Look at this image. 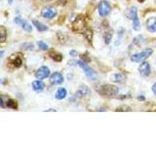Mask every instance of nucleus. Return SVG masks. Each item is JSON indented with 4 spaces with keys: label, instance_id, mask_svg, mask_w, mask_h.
<instances>
[{
    "label": "nucleus",
    "instance_id": "nucleus-4",
    "mask_svg": "<svg viewBox=\"0 0 156 146\" xmlns=\"http://www.w3.org/2000/svg\"><path fill=\"white\" fill-rule=\"evenodd\" d=\"M98 92L104 96H115L118 94L119 89L116 86L106 84V85L101 86L99 89H98Z\"/></svg>",
    "mask_w": 156,
    "mask_h": 146
},
{
    "label": "nucleus",
    "instance_id": "nucleus-8",
    "mask_svg": "<svg viewBox=\"0 0 156 146\" xmlns=\"http://www.w3.org/2000/svg\"><path fill=\"white\" fill-rule=\"evenodd\" d=\"M49 75H50V69L47 66H41L35 73L36 78L39 80L45 79V78L49 77Z\"/></svg>",
    "mask_w": 156,
    "mask_h": 146
},
{
    "label": "nucleus",
    "instance_id": "nucleus-15",
    "mask_svg": "<svg viewBox=\"0 0 156 146\" xmlns=\"http://www.w3.org/2000/svg\"><path fill=\"white\" fill-rule=\"evenodd\" d=\"M128 17L130 19H132V21H136V19H139L138 18V9H136V7H132L130 10H129V13H128Z\"/></svg>",
    "mask_w": 156,
    "mask_h": 146
},
{
    "label": "nucleus",
    "instance_id": "nucleus-23",
    "mask_svg": "<svg viewBox=\"0 0 156 146\" xmlns=\"http://www.w3.org/2000/svg\"><path fill=\"white\" fill-rule=\"evenodd\" d=\"M84 35H85L87 40L91 43L92 42V38H93V32H92L91 29H87V30L84 32Z\"/></svg>",
    "mask_w": 156,
    "mask_h": 146
},
{
    "label": "nucleus",
    "instance_id": "nucleus-10",
    "mask_svg": "<svg viewBox=\"0 0 156 146\" xmlns=\"http://www.w3.org/2000/svg\"><path fill=\"white\" fill-rule=\"evenodd\" d=\"M62 82H63V76L60 72L53 73L50 77V83L52 85H58V84H62Z\"/></svg>",
    "mask_w": 156,
    "mask_h": 146
},
{
    "label": "nucleus",
    "instance_id": "nucleus-16",
    "mask_svg": "<svg viewBox=\"0 0 156 146\" xmlns=\"http://www.w3.org/2000/svg\"><path fill=\"white\" fill-rule=\"evenodd\" d=\"M44 84H43V82H41L40 80H36V81H34L33 83H32V88H33V90L35 91V92H42L43 90H44Z\"/></svg>",
    "mask_w": 156,
    "mask_h": 146
},
{
    "label": "nucleus",
    "instance_id": "nucleus-25",
    "mask_svg": "<svg viewBox=\"0 0 156 146\" xmlns=\"http://www.w3.org/2000/svg\"><path fill=\"white\" fill-rule=\"evenodd\" d=\"M141 41H144V37L141 36V35H140V36L136 37L134 39V44H136V45H140V44H143V42H141Z\"/></svg>",
    "mask_w": 156,
    "mask_h": 146
},
{
    "label": "nucleus",
    "instance_id": "nucleus-1",
    "mask_svg": "<svg viewBox=\"0 0 156 146\" xmlns=\"http://www.w3.org/2000/svg\"><path fill=\"white\" fill-rule=\"evenodd\" d=\"M86 19L83 16H78L72 23V30L78 33H84L87 29Z\"/></svg>",
    "mask_w": 156,
    "mask_h": 146
},
{
    "label": "nucleus",
    "instance_id": "nucleus-31",
    "mask_svg": "<svg viewBox=\"0 0 156 146\" xmlns=\"http://www.w3.org/2000/svg\"><path fill=\"white\" fill-rule=\"evenodd\" d=\"M42 1H51V0H42Z\"/></svg>",
    "mask_w": 156,
    "mask_h": 146
},
{
    "label": "nucleus",
    "instance_id": "nucleus-14",
    "mask_svg": "<svg viewBox=\"0 0 156 146\" xmlns=\"http://www.w3.org/2000/svg\"><path fill=\"white\" fill-rule=\"evenodd\" d=\"M10 62H11L15 67H20L23 64V60L21 57H18V55L16 56L13 55L10 57Z\"/></svg>",
    "mask_w": 156,
    "mask_h": 146
},
{
    "label": "nucleus",
    "instance_id": "nucleus-17",
    "mask_svg": "<svg viewBox=\"0 0 156 146\" xmlns=\"http://www.w3.org/2000/svg\"><path fill=\"white\" fill-rule=\"evenodd\" d=\"M32 23H33V26L36 27L37 30L41 31V32H42V31H46L47 29H48V27H47L46 26H44V24H43L42 23L36 21V19H34V21L32 22Z\"/></svg>",
    "mask_w": 156,
    "mask_h": 146
},
{
    "label": "nucleus",
    "instance_id": "nucleus-29",
    "mask_svg": "<svg viewBox=\"0 0 156 146\" xmlns=\"http://www.w3.org/2000/svg\"><path fill=\"white\" fill-rule=\"evenodd\" d=\"M152 92H153L154 94L156 95V83H154L153 86H152Z\"/></svg>",
    "mask_w": 156,
    "mask_h": 146
},
{
    "label": "nucleus",
    "instance_id": "nucleus-12",
    "mask_svg": "<svg viewBox=\"0 0 156 146\" xmlns=\"http://www.w3.org/2000/svg\"><path fill=\"white\" fill-rule=\"evenodd\" d=\"M146 27L150 32H156V18L151 17L146 21Z\"/></svg>",
    "mask_w": 156,
    "mask_h": 146
},
{
    "label": "nucleus",
    "instance_id": "nucleus-3",
    "mask_svg": "<svg viewBox=\"0 0 156 146\" xmlns=\"http://www.w3.org/2000/svg\"><path fill=\"white\" fill-rule=\"evenodd\" d=\"M153 53V50L152 49H144L140 53H136V54H134L133 56L131 57V61H134V62H140V61H144V60H146L148 57H150L152 55Z\"/></svg>",
    "mask_w": 156,
    "mask_h": 146
},
{
    "label": "nucleus",
    "instance_id": "nucleus-2",
    "mask_svg": "<svg viewBox=\"0 0 156 146\" xmlns=\"http://www.w3.org/2000/svg\"><path fill=\"white\" fill-rule=\"evenodd\" d=\"M76 64L77 65H79L83 71H84V73L86 74V76L89 78L90 80L92 81H96L98 79V74H97V72L93 69V68H91L89 65L87 64V63L85 61H76Z\"/></svg>",
    "mask_w": 156,
    "mask_h": 146
},
{
    "label": "nucleus",
    "instance_id": "nucleus-7",
    "mask_svg": "<svg viewBox=\"0 0 156 146\" xmlns=\"http://www.w3.org/2000/svg\"><path fill=\"white\" fill-rule=\"evenodd\" d=\"M0 105H1L2 108H4L5 106H7L9 108L17 109V107H18V104L16 101L9 99V97H5V96H1V104Z\"/></svg>",
    "mask_w": 156,
    "mask_h": 146
},
{
    "label": "nucleus",
    "instance_id": "nucleus-11",
    "mask_svg": "<svg viewBox=\"0 0 156 146\" xmlns=\"http://www.w3.org/2000/svg\"><path fill=\"white\" fill-rule=\"evenodd\" d=\"M139 71L140 73V75L148 76L150 74V64L146 61L140 63V65L139 66Z\"/></svg>",
    "mask_w": 156,
    "mask_h": 146
},
{
    "label": "nucleus",
    "instance_id": "nucleus-5",
    "mask_svg": "<svg viewBox=\"0 0 156 146\" xmlns=\"http://www.w3.org/2000/svg\"><path fill=\"white\" fill-rule=\"evenodd\" d=\"M98 11H99L100 16L101 17H105L109 14L110 12V5L109 3L105 1V0H101L100 2L99 6H98Z\"/></svg>",
    "mask_w": 156,
    "mask_h": 146
},
{
    "label": "nucleus",
    "instance_id": "nucleus-18",
    "mask_svg": "<svg viewBox=\"0 0 156 146\" xmlns=\"http://www.w3.org/2000/svg\"><path fill=\"white\" fill-rule=\"evenodd\" d=\"M66 96V90L65 88H60L56 92V99H63Z\"/></svg>",
    "mask_w": 156,
    "mask_h": 146
},
{
    "label": "nucleus",
    "instance_id": "nucleus-13",
    "mask_svg": "<svg viewBox=\"0 0 156 146\" xmlns=\"http://www.w3.org/2000/svg\"><path fill=\"white\" fill-rule=\"evenodd\" d=\"M89 95H90V89L87 86H81L75 94L76 96H79V97H84Z\"/></svg>",
    "mask_w": 156,
    "mask_h": 146
},
{
    "label": "nucleus",
    "instance_id": "nucleus-26",
    "mask_svg": "<svg viewBox=\"0 0 156 146\" xmlns=\"http://www.w3.org/2000/svg\"><path fill=\"white\" fill-rule=\"evenodd\" d=\"M133 28L135 29V30H139V29L140 28V23L139 19L133 22Z\"/></svg>",
    "mask_w": 156,
    "mask_h": 146
},
{
    "label": "nucleus",
    "instance_id": "nucleus-9",
    "mask_svg": "<svg viewBox=\"0 0 156 146\" xmlns=\"http://www.w3.org/2000/svg\"><path fill=\"white\" fill-rule=\"evenodd\" d=\"M15 23H18V24H21L22 28L23 29V30H26L27 32H30L32 30V26L29 23H27L26 19H23L22 18L20 17H16L15 18Z\"/></svg>",
    "mask_w": 156,
    "mask_h": 146
},
{
    "label": "nucleus",
    "instance_id": "nucleus-28",
    "mask_svg": "<svg viewBox=\"0 0 156 146\" xmlns=\"http://www.w3.org/2000/svg\"><path fill=\"white\" fill-rule=\"evenodd\" d=\"M69 55H70V56H72V57H77V56H78V53H77V52H75V51H70Z\"/></svg>",
    "mask_w": 156,
    "mask_h": 146
},
{
    "label": "nucleus",
    "instance_id": "nucleus-24",
    "mask_svg": "<svg viewBox=\"0 0 156 146\" xmlns=\"http://www.w3.org/2000/svg\"><path fill=\"white\" fill-rule=\"evenodd\" d=\"M37 45L43 51H46V50H48V49H49V46L47 45L45 42H43V41H38L37 42Z\"/></svg>",
    "mask_w": 156,
    "mask_h": 146
},
{
    "label": "nucleus",
    "instance_id": "nucleus-22",
    "mask_svg": "<svg viewBox=\"0 0 156 146\" xmlns=\"http://www.w3.org/2000/svg\"><path fill=\"white\" fill-rule=\"evenodd\" d=\"M113 80L115 82H119V83L123 82V80H124V75L121 74V73H117V74H114L113 75Z\"/></svg>",
    "mask_w": 156,
    "mask_h": 146
},
{
    "label": "nucleus",
    "instance_id": "nucleus-20",
    "mask_svg": "<svg viewBox=\"0 0 156 146\" xmlns=\"http://www.w3.org/2000/svg\"><path fill=\"white\" fill-rule=\"evenodd\" d=\"M0 35H1V42L4 43L6 41V35H7V30L4 26H0Z\"/></svg>",
    "mask_w": 156,
    "mask_h": 146
},
{
    "label": "nucleus",
    "instance_id": "nucleus-30",
    "mask_svg": "<svg viewBox=\"0 0 156 146\" xmlns=\"http://www.w3.org/2000/svg\"><path fill=\"white\" fill-rule=\"evenodd\" d=\"M46 111H56L55 109H48V110H46Z\"/></svg>",
    "mask_w": 156,
    "mask_h": 146
},
{
    "label": "nucleus",
    "instance_id": "nucleus-6",
    "mask_svg": "<svg viewBox=\"0 0 156 146\" xmlns=\"http://www.w3.org/2000/svg\"><path fill=\"white\" fill-rule=\"evenodd\" d=\"M41 16L45 19H53L57 16V10L53 7H44L41 11Z\"/></svg>",
    "mask_w": 156,
    "mask_h": 146
},
{
    "label": "nucleus",
    "instance_id": "nucleus-21",
    "mask_svg": "<svg viewBox=\"0 0 156 146\" xmlns=\"http://www.w3.org/2000/svg\"><path fill=\"white\" fill-rule=\"evenodd\" d=\"M104 39H105V44H109L112 39V31H106L104 34Z\"/></svg>",
    "mask_w": 156,
    "mask_h": 146
},
{
    "label": "nucleus",
    "instance_id": "nucleus-27",
    "mask_svg": "<svg viewBox=\"0 0 156 146\" xmlns=\"http://www.w3.org/2000/svg\"><path fill=\"white\" fill-rule=\"evenodd\" d=\"M122 110H127V111H131V108L130 107H128V106H121V107H119V108H117L116 109V111H122Z\"/></svg>",
    "mask_w": 156,
    "mask_h": 146
},
{
    "label": "nucleus",
    "instance_id": "nucleus-19",
    "mask_svg": "<svg viewBox=\"0 0 156 146\" xmlns=\"http://www.w3.org/2000/svg\"><path fill=\"white\" fill-rule=\"evenodd\" d=\"M49 56H50L52 60H54L55 61H61L62 60V56L61 55V54L57 53V52H50Z\"/></svg>",
    "mask_w": 156,
    "mask_h": 146
}]
</instances>
